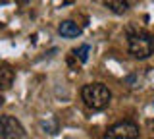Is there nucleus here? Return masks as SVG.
Returning a JSON list of instances; mask_svg holds the SVG:
<instances>
[{
  "mask_svg": "<svg viewBox=\"0 0 154 139\" xmlns=\"http://www.w3.org/2000/svg\"><path fill=\"white\" fill-rule=\"evenodd\" d=\"M81 99H83L85 106L91 110H102L110 104L112 93L104 83H87L81 89Z\"/></svg>",
  "mask_w": 154,
  "mask_h": 139,
  "instance_id": "nucleus-1",
  "label": "nucleus"
},
{
  "mask_svg": "<svg viewBox=\"0 0 154 139\" xmlns=\"http://www.w3.org/2000/svg\"><path fill=\"white\" fill-rule=\"evenodd\" d=\"M127 50L133 58L144 60L154 52V39L146 33H131L127 39Z\"/></svg>",
  "mask_w": 154,
  "mask_h": 139,
  "instance_id": "nucleus-2",
  "label": "nucleus"
},
{
  "mask_svg": "<svg viewBox=\"0 0 154 139\" xmlns=\"http://www.w3.org/2000/svg\"><path fill=\"white\" fill-rule=\"evenodd\" d=\"M104 139H139V126L131 120L118 122L112 128H108Z\"/></svg>",
  "mask_w": 154,
  "mask_h": 139,
  "instance_id": "nucleus-3",
  "label": "nucleus"
},
{
  "mask_svg": "<svg viewBox=\"0 0 154 139\" xmlns=\"http://www.w3.org/2000/svg\"><path fill=\"white\" fill-rule=\"evenodd\" d=\"M0 135L2 139H23L25 129L14 116H0Z\"/></svg>",
  "mask_w": 154,
  "mask_h": 139,
  "instance_id": "nucleus-4",
  "label": "nucleus"
},
{
  "mask_svg": "<svg viewBox=\"0 0 154 139\" xmlns=\"http://www.w3.org/2000/svg\"><path fill=\"white\" fill-rule=\"evenodd\" d=\"M58 33H60L64 39H75V37L81 35V27L77 25L75 21L66 20V21H62L60 25H58Z\"/></svg>",
  "mask_w": 154,
  "mask_h": 139,
  "instance_id": "nucleus-5",
  "label": "nucleus"
},
{
  "mask_svg": "<svg viewBox=\"0 0 154 139\" xmlns=\"http://www.w3.org/2000/svg\"><path fill=\"white\" fill-rule=\"evenodd\" d=\"M14 77H16L14 70H10L8 66H2L0 68V89H10L14 83Z\"/></svg>",
  "mask_w": 154,
  "mask_h": 139,
  "instance_id": "nucleus-6",
  "label": "nucleus"
},
{
  "mask_svg": "<svg viewBox=\"0 0 154 139\" xmlns=\"http://www.w3.org/2000/svg\"><path fill=\"white\" fill-rule=\"evenodd\" d=\"M104 6L108 8V10H112L114 14H125L129 10V6L123 0H104Z\"/></svg>",
  "mask_w": 154,
  "mask_h": 139,
  "instance_id": "nucleus-7",
  "label": "nucleus"
},
{
  "mask_svg": "<svg viewBox=\"0 0 154 139\" xmlns=\"http://www.w3.org/2000/svg\"><path fill=\"white\" fill-rule=\"evenodd\" d=\"M89 52H91V46L89 45H83V46H79L77 50H73V54L79 58V62H83V64H85V62L89 60Z\"/></svg>",
  "mask_w": 154,
  "mask_h": 139,
  "instance_id": "nucleus-8",
  "label": "nucleus"
},
{
  "mask_svg": "<svg viewBox=\"0 0 154 139\" xmlns=\"http://www.w3.org/2000/svg\"><path fill=\"white\" fill-rule=\"evenodd\" d=\"M123 2L127 4L129 8H131V6H135V4H139V2H141V0H123Z\"/></svg>",
  "mask_w": 154,
  "mask_h": 139,
  "instance_id": "nucleus-9",
  "label": "nucleus"
},
{
  "mask_svg": "<svg viewBox=\"0 0 154 139\" xmlns=\"http://www.w3.org/2000/svg\"><path fill=\"white\" fill-rule=\"evenodd\" d=\"M2 104H4V97H2V95H0V106H2Z\"/></svg>",
  "mask_w": 154,
  "mask_h": 139,
  "instance_id": "nucleus-10",
  "label": "nucleus"
},
{
  "mask_svg": "<svg viewBox=\"0 0 154 139\" xmlns=\"http://www.w3.org/2000/svg\"><path fill=\"white\" fill-rule=\"evenodd\" d=\"M152 108H154V103H152Z\"/></svg>",
  "mask_w": 154,
  "mask_h": 139,
  "instance_id": "nucleus-11",
  "label": "nucleus"
},
{
  "mask_svg": "<svg viewBox=\"0 0 154 139\" xmlns=\"http://www.w3.org/2000/svg\"><path fill=\"white\" fill-rule=\"evenodd\" d=\"M152 139H154V137H152Z\"/></svg>",
  "mask_w": 154,
  "mask_h": 139,
  "instance_id": "nucleus-12",
  "label": "nucleus"
}]
</instances>
